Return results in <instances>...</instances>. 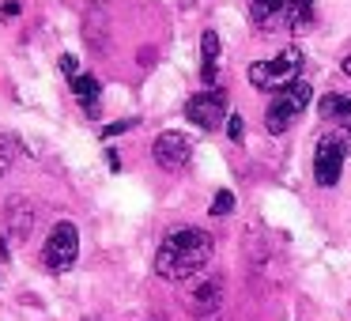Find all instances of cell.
<instances>
[{
  "label": "cell",
  "mask_w": 351,
  "mask_h": 321,
  "mask_svg": "<svg viewBox=\"0 0 351 321\" xmlns=\"http://www.w3.org/2000/svg\"><path fill=\"white\" fill-rule=\"evenodd\" d=\"M212 235L200 227H174L167 238L159 242V253H155V272L162 280H193V276L204 272V265L212 261Z\"/></svg>",
  "instance_id": "cell-1"
},
{
  "label": "cell",
  "mask_w": 351,
  "mask_h": 321,
  "mask_svg": "<svg viewBox=\"0 0 351 321\" xmlns=\"http://www.w3.org/2000/svg\"><path fill=\"white\" fill-rule=\"evenodd\" d=\"M310 99H313V87L306 84V80H295L291 87L276 91V99L268 102V110H265V129H268V136H283V132H287L291 125H295L298 117L306 114Z\"/></svg>",
  "instance_id": "cell-2"
},
{
  "label": "cell",
  "mask_w": 351,
  "mask_h": 321,
  "mask_svg": "<svg viewBox=\"0 0 351 321\" xmlns=\"http://www.w3.org/2000/svg\"><path fill=\"white\" fill-rule=\"evenodd\" d=\"M298 69H302V54L295 46H287L283 54H276L272 61H253L250 64V84L261 87V91H283L298 80Z\"/></svg>",
  "instance_id": "cell-3"
},
{
  "label": "cell",
  "mask_w": 351,
  "mask_h": 321,
  "mask_svg": "<svg viewBox=\"0 0 351 321\" xmlns=\"http://www.w3.org/2000/svg\"><path fill=\"white\" fill-rule=\"evenodd\" d=\"M76 257H80V230H76V223L61 219L53 230H49L42 261H46L49 272H69V268L76 265Z\"/></svg>",
  "instance_id": "cell-4"
},
{
  "label": "cell",
  "mask_w": 351,
  "mask_h": 321,
  "mask_svg": "<svg viewBox=\"0 0 351 321\" xmlns=\"http://www.w3.org/2000/svg\"><path fill=\"white\" fill-rule=\"evenodd\" d=\"M185 117H189L197 129H204V132L223 129V121L230 117L227 91H200V95H193V99L185 102Z\"/></svg>",
  "instance_id": "cell-5"
},
{
  "label": "cell",
  "mask_w": 351,
  "mask_h": 321,
  "mask_svg": "<svg viewBox=\"0 0 351 321\" xmlns=\"http://www.w3.org/2000/svg\"><path fill=\"white\" fill-rule=\"evenodd\" d=\"M343 159H348V144H343L340 136H332V132H325L317 144V152H313V178H317V185H336L343 174Z\"/></svg>",
  "instance_id": "cell-6"
},
{
  "label": "cell",
  "mask_w": 351,
  "mask_h": 321,
  "mask_svg": "<svg viewBox=\"0 0 351 321\" xmlns=\"http://www.w3.org/2000/svg\"><path fill=\"white\" fill-rule=\"evenodd\" d=\"M152 159L159 170H170V174H178V170L189 167L193 159V144L185 132H162V136H155L152 144Z\"/></svg>",
  "instance_id": "cell-7"
},
{
  "label": "cell",
  "mask_w": 351,
  "mask_h": 321,
  "mask_svg": "<svg viewBox=\"0 0 351 321\" xmlns=\"http://www.w3.org/2000/svg\"><path fill=\"white\" fill-rule=\"evenodd\" d=\"M223 280L219 276H193V291H189V310L197 313L200 321L215 318L223 310Z\"/></svg>",
  "instance_id": "cell-8"
},
{
  "label": "cell",
  "mask_w": 351,
  "mask_h": 321,
  "mask_svg": "<svg viewBox=\"0 0 351 321\" xmlns=\"http://www.w3.org/2000/svg\"><path fill=\"white\" fill-rule=\"evenodd\" d=\"M4 219H8L12 242H27V235H31V227H34V204L27 197H12L8 204H4Z\"/></svg>",
  "instance_id": "cell-9"
},
{
  "label": "cell",
  "mask_w": 351,
  "mask_h": 321,
  "mask_svg": "<svg viewBox=\"0 0 351 321\" xmlns=\"http://www.w3.org/2000/svg\"><path fill=\"white\" fill-rule=\"evenodd\" d=\"M317 114L325 117V121L340 125L343 132H351V95H325V99L317 102Z\"/></svg>",
  "instance_id": "cell-10"
},
{
  "label": "cell",
  "mask_w": 351,
  "mask_h": 321,
  "mask_svg": "<svg viewBox=\"0 0 351 321\" xmlns=\"http://www.w3.org/2000/svg\"><path fill=\"white\" fill-rule=\"evenodd\" d=\"M69 84H72V95H76V99L84 102V110H87V114H95V102L102 99L99 80H95V76H84V72H80V76H76V80H69Z\"/></svg>",
  "instance_id": "cell-11"
},
{
  "label": "cell",
  "mask_w": 351,
  "mask_h": 321,
  "mask_svg": "<svg viewBox=\"0 0 351 321\" xmlns=\"http://www.w3.org/2000/svg\"><path fill=\"white\" fill-rule=\"evenodd\" d=\"M287 4L291 0H250V16L253 23H268L276 16H287Z\"/></svg>",
  "instance_id": "cell-12"
},
{
  "label": "cell",
  "mask_w": 351,
  "mask_h": 321,
  "mask_svg": "<svg viewBox=\"0 0 351 321\" xmlns=\"http://www.w3.org/2000/svg\"><path fill=\"white\" fill-rule=\"evenodd\" d=\"M16 159H19V144L12 136H0V178L16 167Z\"/></svg>",
  "instance_id": "cell-13"
},
{
  "label": "cell",
  "mask_w": 351,
  "mask_h": 321,
  "mask_svg": "<svg viewBox=\"0 0 351 321\" xmlns=\"http://www.w3.org/2000/svg\"><path fill=\"white\" fill-rule=\"evenodd\" d=\"M310 12H313V0H291V4H287V23L291 27L306 23V19H310Z\"/></svg>",
  "instance_id": "cell-14"
},
{
  "label": "cell",
  "mask_w": 351,
  "mask_h": 321,
  "mask_svg": "<svg viewBox=\"0 0 351 321\" xmlns=\"http://www.w3.org/2000/svg\"><path fill=\"white\" fill-rule=\"evenodd\" d=\"M200 54H204V64H215V57H219V34L215 31L200 34Z\"/></svg>",
  "instance_id": "cell-15"
},
{
  "label": "cell",
  "mask_w": 351,
  "mask_h": 321,
  "mask_svg": "<svg viewBox=\"0 0 351 321\" xmlns=\"http://www.w3.org/2000/svg\"><path fill=\"white\" fill-rule=\"evenodd\" d=\"M230 212H234V193L219 189V193H215V200H212V215H230Z\"/></svg>",
  "instance_id": "cell-16"
},
{
  "label": "cell",
  "mask_w": 351,
  "mask_h": 321,
  "mask_svg": "<svg viewBox=\"0 0 351 321\" xmlns=\"http://www.w3.org/2000/svg\"><path fill=\"white\" fill-rule=\"evenodd\" d=\"M227 136L234 140V144H242V136H245V125H242V117H238V114H230V117H227Z\"/></svg>",
  "instance_id": "cell-17"
},
{
  "label": "cell",
  "mask_w": 351,
  "mask_h": 321,
  "mask_svg": "<svg viewBox=\"0 0 351 321\" xmlns=\"http://www.w3.org/2000/svg\"><path fill=\"white\" fill-rule=\"evenodd\" d=\"M19 12H23L19 8V0H4V4H0V19H16Z\"/></svg>",
  "instance_id": "cell-18"
},
{
  "label": "cell",
  "mask_w": 351,
  "mask_h": 321,
  "mask_svg": "<svg viewBox=\"0 0 351 321\" xmlns=\"http://www.w3.org/2000/svg\"><path fill=\"white\" fill-rule=\"evenodd\" d=\"M61 72H64L69 80H76V76H80V64H76V57H61Z\"/></svg>",
  "instance_id": "cell-19"
},
{
  "label": "cell",
  "mask_w": 351,
  "mask_h": 321,
  "mask_svg": "<svg viewBox=\"0 0 351 321\" xmlns=\"http://www.w3.org/2000/svg\"><path fill=\"white\" fill-rule=\"evenodd\" d=\"M129 129V121H117V125H106V129H102V136H117V132H125Z\"/></svg>",
  "instance_id": "cell-20"
},
{
  "label": "cell",
  "mask_w": 351,
  "mask_h": 321,
  "mask_svg": "<svg viewBox=\"0 0 351 321\" xmlns=\"http://www.w3.org/2000/svg\"><path fill=\"white\" fill-rule=\"evenodd\" d=\"M4 261H8V242L0 238V265H4Z\"/></svg>",
  "instance_id": "cell-21"
},
{
  "label": "cell",
  "mask_w": 351,
  "mask_h": 321,
  "mask_svg": "<svg viewBox=\"0 0 351 321\" xmlns=\"http://www.w3.org/2000/svg\"><path fill=\"white\" fill-rule=\"evenodd\" d=\"M340 69H343V72H348V76H351V57H343V64H340Z\"/></svg>",
  "instance_id": "cell-22"
},
{
  "label": "cell",
  "mask_w": 351,
  "mask_h": 321,
  "mask_svg": "<svg viewBox=\"0 0 351 321\" xmlns=\"http://www.w3.org/2000/svg\"><path fill=\"white\" fill-rule=\"evenodd\" d=\"M178 4H182V8H193V4H197V0H178Z\"/></svg>",
  "instance_id": "cell-23"
}]
</instances>
